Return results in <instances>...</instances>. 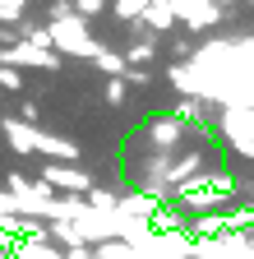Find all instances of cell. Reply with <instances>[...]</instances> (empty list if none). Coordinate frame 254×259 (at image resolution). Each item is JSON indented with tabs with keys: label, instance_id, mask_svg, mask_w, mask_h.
Here are the masks:
<instances>
[{
	"label": "cell",
	"instance_id": "cell-10",
	"mask_svg": "<svg viewBox=\"0 0 254 259\" xmlns=\"http://www.w3.org/2000/svg\"><path fill=\"white\" fill-rule=\"evenodd\" d=\"M139 250L130 245V241H102L97 250H92V259H134Z\"/></svg>",
	"mask_w": 254,
	"mask_h": 259
},
{
	"label": "cell",
	"instance_id": "cell-15",
	"mask_svg": "<svg viewBox=\"0 0 254 259\" xmlns=\"http://www.w3.org/2000/svg\"><path fill=\"white\" fill-rule=\"evenodd\" d=\"M37 116H42V107H37V102H23V125H28V120H37Z\"/></svg>",
	"mask_w": 254,
	"mask_h": 259
},
{
	"label": "cell",
	"instance_id": "cell-3",
	"mask_svg": "<svg viewBox=\"0 0 254 259\" xmlns=\"http://www.w3.org/2000/svg\"><path fill=\"white\" fill-rule=\"evenodd\" d=\"M217 5H176V19L185 23V28H194V32H204V28H213L217 23Z\"/></svg>",
	"mask_w": 254,
	"mask_h": 259
},
{
	"label": "cell",
	"instance_id": "cell-4",
	"mask_svg": "<svg viewBox=\"0 0 254 259\" xmlns=\"http://www.w3.org/2000/svg\"><path fill=\"white\" fill-rule=\"evenodd\" d=\"M0 130H5V139H10L14 153H37V130H33V125H23V120H5Z\"/></svg>",
	"mask_w": 254,
	"mask_h": 259
},
{
	"label": "cell",
	"instance_id": "cell-1",
	"mask_svg": "<svg viewBox=\"0 0 254 259\" xmlns=\"http://www.w3.org/2000/svg\"><path fill=\"white\" fill-rule=\"evenodd\" d=\"M46 32H51V51L56 56L60 51H70V56H97V42L88 37V28L79 19H56Z\"/></svg>",
	"mask_w": 254,
	"mask_h": 259
},
{
	"label": "cell",
	"instance_id": "cell-13",
	"mask_svg": "<svg viewBox=\"0 0 254 259\" xmlns=\"http://www.w3.org/2000/svg\"><path fill=\"white\" fill-rule=\"evenodd\" d=\"M125 97H130V88H125V79H107V102H111V107H120Z\"/></svg>",
	"mask_w": 254,
	"mask_h": 259
},
{
	"label": "cell",
	"instance_id": "cell-14",
	"mask_svg": "<svg viewBox=\"0 0 254 259\" xmlns=\"http://www.w3.org/2000/svg\"><path fill=\"white\" fill-rule=\"evenodd\" d=\"M19 14H23V5H0V19L5 23H19Z\"/></svg>",
	"mask_w": 254,
	"mask_h": 259
},
{
	"label": "cell",
	"instance_id": "cell-5",
	"mask_svg": "<svg viewBox=\"0 0 254 259\" xmlns=\"http://www.w3.org/2000/svg\"><path fill=\"white\" fill-rule=\"evenodd\" d=\"M148 135L157 148H176L180 144V120L176 116H162V120H148Z\"/></svg>",
	"mask_w": 254,
	"mask_h": 259
},
{
	"label": "cell",
	"instance_id": "cell-8",
	"mask_svg": "<svg viewBox=\"0 0 254 259\" xmlns=\"http://www.w3.org/2000/svg\"><path fill=\"white\" fill-rule=\"evenodd\" d=\"M92 65H97V70H102L107 79H125V70H130V65H125V56L102 51V47H97V56H92Z\"/></svg>",
	"mask_w": 254,
	"mask_h": 259
},
{
	"label": "cell",
	"instance_id": "cell-2",
	"mask_svg": "<svg viewBox=\"0 0 254 259\" xmlns=\"http://www.w3.org/2000/svg\"><path fill=\"white\" fill-rule=\"evenodd\" d=\"M46 190H74V194H92V176L88 171H74V167H65V162H51V167H42V176H37Z\"/></svg>",
	"mask_w": 254,
	"mask_h": 259
},
{
	"label": "cell",
	"instance_id": "cell-6",
	"mask_svg": "<svg viewBox=\"0 0 254 259\" xmlns=\"http://www.w3.org/2000/svg\"><path fill=\"white\" fill-rule=\"evenodd\" d=\"M37 153H51V157H60V162L79 157V148H74L70 139H60V135H46V130H37Z\"/></svg>",
	"mask_w": 254,
	"mask_h": 259
},
{
	"label": "cell",
	"instance_id": "cell-7",
	"mask_svg": "<svg viewBox=\"0 0 254 259\" xmlns=\"http://www.w3.org/2000/svg\"><path fill=\"white\" fill-rule=\"evenodd\" d=\"M139 23H148L153 37H157V32H167V28L176 23V5H143V19H139Z\"/></svg>",
	"mask_w": 254,
	"mask_h": 259
},
{
	"label": "cell",
	"instance_id": "cell-12",
	"mask_svg": "<svg viewBox=\"0 0 254 259\" xmlns=\"http://www.w3.org/2000/svg\"><path fill=\"white\" fill-rule=\"evenodd\" d=\"M0 88H10V93H23V74L10 70V65H0Z\"/></svg>",
	"mask_w": 254,
	"mask_h": 259
},
{
	"label": "cell",
	"instance_id": "cell-9",
	"mask_svg": "<svg viewBox=\"0 0 254 259\" xmlns=\"http://www.w3.org/2000/svg\"><path fill=\"white\" fill-rule=\"evenodd\" d=\"M153 56H157V37L153 42H134L130 51H125V65H130V70H148Z\"/></svg>",
	"mask_w": 254,
	"mask_h": 259
},
{
	"label": "cell",
	"instance_id": "cell-11",
	"mask_svg": "<svg viewBox=\"0 0 254 259\" xmlns=\"http://www.w3.org/2000/svg\"><path fill=\"white\" fill-rule=\"evenodd\" d=\"M204 116H208L204 102H180V107H176V120H204Z\"/></svg>",
	"mask_w": 254,
	"mask_h": 259
}]
</instances>
